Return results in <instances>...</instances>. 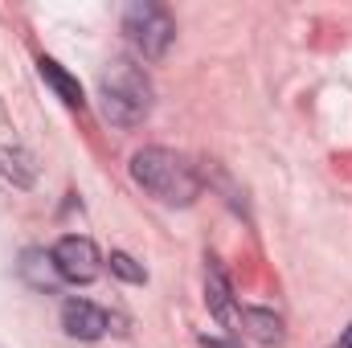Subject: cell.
<instances>
[{"mask_svg": "<svg viewBox=\"0 0 352 348\" xmlns=\"http://www.w3.org/2000/svg\"><path fill=\"white\" fill-rule=\"evenodd\" d=\"M242 324H246V332H250L254 340H263V345H278V340H283V320H278L274 312L246 307V312H242Z\"/></svg>", "mask_w": 352, "mask_h": 348, "instance_id": "cell-8", "label": "cell"}, {"mask_svg": "<svg viewBox=\"0 0 352 348\" xmlns=\"http://www.w3.org/2000/svg\"><path fill=\"white\" fill-rule=\"evenodd\" d=\"M37 70H41V78H45L50 87L58 90V98H62L66 107H82V102H87V98H82V87H78V78H70L54 58H41V62H37Z\"/></svg>", "mask_w": 352, "mask_h": 348, "instance_id": "cell-7", "label": "cell"}, {"mask_svg": "<svg viewBox=\"0 0 352 348\" xmlns=\"http://www.w3.org/2000/svg\"><path fill=\"white\" fill-rule=\"evenodd\" d=\"M340 348H352V324L344 328V336H340Z\"/></svg>", "mask_w": 352, "mask_h": 348, "instance_id": "cell-11", "label": "cell"}, {"mask_svg": "<svg viewBox=\"0 0 352 348\" xmlns=\"http://www.w3.org/2000/svg\"><path fill=\"white\" fill-rule=\"evenodd\" d=\"M50 262H54L58 279H66V283H90V279H98V270H102V259H98L94 242H90V238H78V234L62 238V242L54 246Z\"/></svg>", "mask_w": 352, "mask_h": 348, "instance_id": "cell-4", "label": "cell"}, {"mask_svg": "<svg viewBox=\"0 0 352 348\" xmlns=\"http://www.w3.org/2000/svg\"><path fill=\"white\" fill-rule=\"evenodd\" d=\"M98 94H102V111H107V119H111L115 127H135V123H144L148 111H152V83H148V74H144L135 62H127V58H119V62H111V66L102 70Z\"/></svg>", "mask_w": 352, "mask_h": 348, "instance_id": "cell-2", "label": "cell"}, {"mask_svg": "<svg viewBox=\"0 0 352 348\" xmlns=\"http://www.w3.org/2000/svg\"><path fill=\"white\" fill-rule=\"evenodd\" d=\"M62 328L74 340H98L111 328V316L102 307H94L90 299H66L62 303Z\"/></svg>", "mask_w": 352, "mask_h": 348, "instance_id": "cell-5", "label": "cell"}, {"mask_svg": "<svg viewBox=\"0 0 352 348\" xmlns=\"http://www.w3.org/2000/svg\"><path fill=\"white\" fill-rule=\"evenodd\" d=\"M201 345L205 348H238V345H230V340H217V336H201Z\"/></svg>", "mask_w": 352, "mask_h": 348, "instance_id": "cell-10", "label": "cell"}, {"mask_svg": "<svg viewBox=\"0 0 352 348\" xmlns=\"http://www.w3.org/2000/svg\"><path fill=\"white\" fill-rule=\"evenodd\" d=\"M205 303L217 320H230L234 307H230V283H226V270L217 266V259H209V270H205Z\"/></svg>", "mask_w": 352, "mask_h": 348, "instance_id": "cell-6", "label": "cell"}, {"mask_svg": "<svg viewBox=\"0 0 352 348\" xmlns=\"http://www.w3.org/2000/svg\"><path fill=\"white\" fill-rule=\"evenodd\" d=\"M123 33H127L131 50H135L140 58L156 62V58L168 54V45H173V37H176V25H173V17H168V8L144 0V4H127V12H123Z\"/></svg>", "mask_w": 352, "mask_h": 348, "instance_id": "cell-3", "label": "cell"}, {"mask_svg": "<svg viewBox=\"0 0 352 348\" xmlns=\"http://www.w3.org/2000/svg\"><path fill=\"white\" fill-rule=\"evenodd\" d=\"M131 176L144 193H152L160 205H192L201 197L197 168L168 148H140L131 156Z\"/></svg>", "mask_w": 352, "mask_h": 348, "instance_id": "cell-1", "label": "cell"}, {"mask_svg": "<svg viewBox=\"0 0 352 348\" xmlns=\"http://www.w3.org/2000/svg\"><path fill=\"white\" fill-rule=\"evenodd\" d=\"M111 270H115L119 279H127V283H144V279H148L144 266H135L131 254H111Z\"/></svg>", "mask_w": 352, "mask_h": 348, "instance_id": "cell-9", "label": "cell"}]
</instances>
